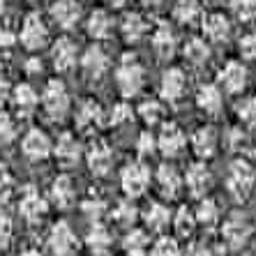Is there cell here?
Here are the masks:
<instances>
[{"instance_id": "cell-55", "label": "cell", "mask_w": 256, "mask_h": 256, "mask_svg": "<svg viewBox=\"0 0 256 256\" xmlns=\"http://www.w3.org/2000/svg\"><path fill=\"white\" fill-rule=\"evenodd\" d=\"M146 2H157V0H146Z\"/></svg>"}, {"instance_id": "cell-49", "label": "cell", "mask_w": 256, "mask_h": 256, "mask_svg": "<svg viewBox=\"0 0 256 256\" xmlns=\"http://www.w3.org/2000/svg\"><path fill=\"white\" fill-rule=\"evenodd\" d=\"M18 37L14 35L12 30L7 28V26H0V51H7V48H12L16 44Z\"/></svg>"}, {"instance_id": "cell-20", "label": "cell", "mask_w": 256, "mask_h": 256, "mask_svg": "<svg viewBox=\"0 0 256 256\" xmlns=\"http://www.w3.org/2000/svg\"><path fill=\"white\" fill-rule=\"evenodd\" d=\"M231 30L233 28H231V21H228L226 14L212 12L203 18V37L208 42H214V44L226 42L228 37H231Z\"/></svg>"}, {"instance_id": "cell-19", "label": "cell", "mask_w": 256, "mask_h": 256, "mask_svg": "<svg viewBox=\"0 0 256 256\" xmlns=\"http://www.w3.org/2000/svg\"><path fill=\"white\" fill-rule=\"evenodd\" d=\"M10 97H12L14 111H16L21 118H28V116H32L37 111L40 95H37V90L32 88L30 84H18L16 88H12Z\"/></svg>"}, {"instance_id": "cell-31", "label": "cell", "mask_w": 256, "mask_h": 256, "mask_svg": "<svg viewBox=\"0 0 256 256\" xmlns=\"http://www.w3.org/2000/svg\"><path fill=\"white\" fill-rule=\"evenodd\" d=\"M143 222L150 231H164V228L171 224V212H168L166 206L162 203H148V208L143 210Z\"/></svg>"}, {"instance_id": "cell-42", "label": "cell", "mask_w": 256, "mask_h": 256, "mask_svg": "<svg viewBox=\"0 0 256 256\" xmlns=\"http://www.w3.org/2000/svg\"><path fill=\"white\" fill-rule=\"evenodd\" d=\"M132 118H134V111H132L130 104H125V102L114 104V108H111V125H125Z\"/></svg>"}, {"instance_id": "cell-39", "label": "cell", "mask_w": 256, "mask_h": 256, "mask_svg": "<svg viewBox=\"0 0 256 256\" xmlns=\"http://www.w3.org/2000/svg\"><path fill=\"white\" fill-rule=\"evenodd\" d=\"M231 10H233V14H236V18L242 21V24L256 21V0H233Z\"/></svg>"}, {"instance_id": "cell-27", "label": "cell", "mask_w": 256, "mask_h": 256, "mask_svg": "<svg viewBox=\"0 0 256 256\" xmlns=\"http://www.w3.org/2000/svg\"><path fill=\"white\" fill-rule=\"evenodd\" d=\"M86 28H88V35L92 37V40H108L116 28V21L106 10H95V12L88 16V26H86Z\"/></svg>"}, {"instance_id": "cell-4", "label": "cell", "mask_w": 256, "mask_h": 256, "mask_svg": "<svg viewBox=\"0 0 256 256\" xmlns=\"http://www.w3.org/2000/svg\"><path fill=\"white\" fill-rule=\"evenodd\" d=\"M150 185V168L143 162H130L120 171V187L130 198L143 196Z\"/></svg>"}, {"instance_id": "cell-50", "label": "cell", "mask_w": 256, "mask_h": 256, "mask_svg": "<svg viewBox=\"0 0 256 256\" xmlns=\"http://www.w3.org/2000/svg\"><path fill=\"white\" fill-rule=\"evenodd\" d=\"M10 92H12V86H10V81H7V76L0 72V104H5V100L10 97Z\"/></svg>"}, {"instance_id": "cell-5", "label": "cell", "mask_w": 256, "mask_h": 256, "mask_svg": "<svg viewBox=\"0 0 256 256\" xmlns=\"http://www.w3.org/2000/svg\"><path fill=\"white\" fill-rule=\"evenodd\" d=\"M16 37L28 51H40L48 42V28L40 14H28L24 26H21V32Z\"/></svg>"}, {"instance_id": "cell-2", "label": "cell", "mask_w": 256, "mask_h": 256, "mask_svg": "<svg viewBox=\"0 0 256 256\" xmlns=\"http://www.w3.org/2000/svg\"><path fill=\"white\" fill-rule=\"evenodd\" d=\"M254 182H256V168L254 164L244 160H236L231 164L226 173V190L236 201H242V198L250 196V192L254 190Z\"/></svg>"}, {"instance_id": "cell-54", "label": "cell", "mask_w": 256, "mask_h": 256, "mask_svg": "<svg viewBox=\"0 0 256 256\" xmlns=\"http://www.w3.org/2000/svg\"><path fill=\"white\" fill-rule=\"evenodd\" d=\"M252 157H254V168H256V150H254V155H252Z\"/></svg>"}, {"instance_id": "cell-11", "label": "cell", "mask_w": 256, "mask_h": 256, "mask_svg": "<svg viewBox=\"0 0 256 256\" xmlns=\"http://www.w3.org/2000/svg\"><path fill=\"white\" fill-rule=\"evenodd\" d=\"M250 238H252V226L244 217L233 214L231 220L224 222V226H222V240L226 242V247H231V250H242L244 244L250 242Z\"/></svg>"}, {"instance_id": "cell-35", "label": "cell", "mask_w": 256, "mask_h": 256, "mask_svg": "<svg viewBox=\"0 0 256 256\" xmlns=\"http://www.w3.org/2000/svg\"><path fill=\"white\" fill-rule=\"evenodd\" d=\"M171 224L176 226V233H178V236H182V238L192 236V231H194V224H196L194 210L185 208V206H182V208H178L176 217H171Z\"/></svg>"}, {"instance_id": "cell-3", "label": "cell", "mask_w": 256, "mask_h": 256, "mask_svg": "<svg viewBox=\"0 0 256 256\" xmlns=\"http://www.w3.org/2000/svg\"><path fill=\"white\" fill-rule=\"evenodd\" d=\"M40 102H42L44 114H46L48 118H54V120L65 118L67 111H70V92H67L65 84H62L60 78H51V81H46Z\"/></svg>"}, {"instance_id": "cell-34", "label": "cell", "mask_w": 256, "mask_h": 256, "mask_svg": "<svg viewBox=\"0 0 256 256\" xmlns=\"http://www.w3.org/2000/svg\"><path fill=\"white\" fill-rule=\"evenodd\" d=\"M194 217H196V224H203V226H212L220 220V208L212 198H201V203L194 210Z\"/></svg>"}, {"instance_id": "cell-17", "label": "cell", "mask_w": 256, "mask_h": 256, "mask_svg": "<svg viewBox=\"0 0 256 256\" xmlns=\"http://www.w3.org/2000/svg\"><path fill=\"white\" fill-rule=\"evenodd\" d=\"M81 67H84V72L90 78H102L108 72V67H111V58H108V54L102 46L92 44L81 56Z\"/></svg>"}, {"instance_id": "cell-12", "label": "cell", "mask_w": 256, "mask_h": 256, "mask_svg": "<svg viewBox=\"0 0 256 256\" xmlns=\"http://www.w3.org/2000/svg\"><path fill=\"white\" fill-rule=\"evenodd\" d=\"M187 146V136L185 132L180 130L178 125H168L162 127V132L157 134V150H160L164 157H178Z\"/></svg>"}, {"instance_id": "cell-9", "label": "cell", "mask_w": 256, "mask_h": 256, "mask_svg": "<svg viewBox=\"0 0 256 256\" xmlns=\"http://www.w3.org/2000/svg\"><path fill=\"white\" fill-rule=\"evenodd\" d=\"M48 247L56 256H72L76 252L78 242L76 236L72 231V226L67 222H56L51 231H48Z\"/></svg>"}, {"instance_id": "cell-41", "label": "cell", "mask_w": 256, "mask_h": 256, "mask_svg": "<svg viewBox=\"0 0 256 256\" xmlns=\"http://www.w3.org/2000/svg\"><path fill=\"white\" fill-rule=\"evenodd\" d=\"M16 136V122L10 114L0 111V143H10Z\"/></svg>"}, {"instance_id": "cell-18", "label": "cell", "mask_w": 256, "mask_h": 256, "mask_svg": "<svg viewBox=\"0 0 256 256\" xmlns=\"http://www.w3.org/2000/svg\"><path fill=\"white\" fill-rule=\"evenodd\" d=\"M217 146H220V136L214 127L203 125L192 134V150L198 160H210L217 152Z\"/></svg>"}, {"instance_id": "cell-48", "label": "cell", "mask_w": 256, "mask_h": 256, "mask_svg": "<svg viewBox=\"0 0 256 256\" xmlns=\"http://www.w3.org/2000/svg\"><path fill=\"white\" fill-rule=\"evenodd\" d=\"M244 134H242V130H228L226 132V146L231 150H240L244 146Z\"/></svg>"}, {"instance_id": "cell-23", "label": "cell", "mask_w": 256, "mask_h": 256, "mask_svg": "<svg viewBox=\"0 0 256 256\" xmlns=\"http://www.w3.org/2000/svg\"><path fill=\"white\" fill-rule=\"evenodd\" d=\"M74 196H76V190H74V182H72L70 176H58L48 187V201L54 203L56 208H70L74 203Z\"/></svg>"}, {"instance_id": "cell-8", "label": "cell", "mask_w": 256, "mask_h": 256, "mask_svg": "<svg viewBox=\"0 0 256 256\" xmlns=\"http://www.w3.org/2000/svg\"><path fill=\"white\" fill-rule=\"evenodd\" d=\"M51 148L54 143L46 136V132L40 130V127H32V130L26 132V136L21 138V152L28 157L30 162H42L51 155Z\"/></svg>"}, {"instance_id": "cell-46", "label": "cell", "mask_w": 256, "mask_h": 256, "mask_svg": "<svg viewBox=\"0 0 256 256\" xmlns=\"http://www.w3.org/2000/svg\"><path fill=\"white\" fill-rule=\"evenodd\" d=\"M240 56L247 60H256V32H247L240 40Z\"/></svg>"}, {"instance_id": "cell-16", "label": "cell", "mask_w": 256, "mask_h": 256, "mask_svg": "<svg viewBox=\"0 0 256 256\" xmlns=\"http://www.w3.org/2000/svg\"><path fill=\"white\" fill-rule=\"evenodd\" d=\"M78 58V48L76 44L72 42L70 37H58L51 46V62L58 72H70L72 67L76 65Z\"/></svg>"}, {"instance_id": "cell-32", "label": "cell", "mask_w": 256, "mask_h": 256, "mask_svg": "<svg viewBox=\"0 0 256 256\" xmlns=\"http://www.w3.org/2000/svg\"><path fill=\"white\" fill-rule=\"evenodd\" d=\"M173 16H176V21L187 24V26L198 21V18L203 16L201 0H176V5H173Z\"/></svg>"}, {"instance_id": "cell-28", "label": "cell", "mask_w": 256, "mask_h": 256, "mask_svg": "<svg viewBox=\"0 0 256 256\" xmlns=\"http://www.w3.org/2000/svg\"><path fill=\"white\" fill-rule=\"evenodd\" d=\"M120 32L127 42H141L143 37L148 35V21L141 16L138 12H127L120 21Z\"/></svg>"}, {"instance_id": "cell-53", "label": "cell", "mask_w": 256, "mask_h": 256, "mask_svg": "<svg viewBox=\"0 0 256 256\" xmlns=\"http://www.w3.org/2000/svg\"><path fill=\"white\" fill-rule=\"evenodd\" d=\"M18 256H40V252H35V250H24Z\"/></svg>"}, {"instance_id": "cell-13", "label": "cell", "mask_w": 256, "mask_h": 256, "mask_svg": "<svg viewBox=\"0 0 256 256\" xmlns=\"http://www.w3.org/2000/svg\"><path fill=\"white\" fill-rule=\"evenodd\" d=\"M114 162H116V155H114V150H111V146H108L106 141H95L92 146H90L88 166H90V171H92V176H97V178L108 176L111 168H114Z\"/></svg>"}, {"instance_id": "cell-40", "label": "cell", "mask_w": 256, "mask_h": 256, "mask_svg": "<svg viewBox=\"0 0 256 256\" xmlns=\"http://www.w3.org/2000/svg\"><path fill=\"white\" fill-rule=\"evenodd\" d=\"M152 256H180V244L176 238L162 236L155 244H152Z\"/></svg>"}, {"instance_id": "cell-30", "label": "cell", "mask_w": 256, "mask_h": 256, "mask_svg": "<svg viewBox=\"0 0 256 256\" xmlns=\"http://www.w3.org/2000/svg\"><path fill=\"white\" fill-rule=\"evenodd\" d=\"M86 242H88V247H90V252H92V254L104 256V254H108V250H111L114 238H111V231H108L106 226H102L100 222H95V226L88 231Z\"/></svg>"}, {"instance_id": "cell-44", "label": "cell", "mask_w": 256, "mask_h": 256, "mask_svg": "<svg viewBox=\"0 0 256 256\" xmlns=\"http://www.w3.org/2000/svg\"><path fill=\"white\" fill-rule=\"evenodd\" d=\"M14 190V176L12 171L5 166V164H0V201H7L10 194Z\"/></svg>"}, {"instance_id": "cell-25", "label": "cell", "mask_w": 256, "mask_h": 256, "mask_svg": "<svg viewBox=\"0 0 256 256\" xmlns=\"http://www.w3.org/2000/svg\"><path fill=\"white\" fill-rule=\"evenodd\" d=\"M104 122V108L95 100H86L76 111V127L81 132H92Z\"/></svg>"}, {"instance_id": "cell-24", "label": "cell", "mask_w": 256, "mask_h": 256, "mask_svg": "<svg viewBox=\"0 0 256 256\" xmlns=\"http://www.w3.org/2000/svg\"><path fill=\"white\" fill-rule=\"evenodd\" d=\"M155 182L162 194L168 198L178 196V192L182 190V176H180V171L173 166V164H162V166L157 168Z\"/></svg>"}, {"instance_id": "cell-6", "label": "cell", "mask_w": 256, "mask_h": 256, "mask_svg": "<svg viewBox=\"0 0 256 256\" xmlns=\"http://www.w3.org/2000/svg\"><path fill=\"white\" fill-rule=\"evenodd\" d=\"M46 210H48L46 198L40 194L37 187L28 185L21 190V194H18V212H21V217L26 222L35 224V222H40L46 214Z\"/></svg>"}, {"instance_id": "cell-1", "label": "cell", "mask_w": 256, "mask_h": 256, "mask_svg": "<svg viewBox=\"0 0 256 256\" xmlns=\"http://www.w3.org/2000/svg\"><path fill=\"white\" fill-rule=\"evenodd\" d=\"M146 84V70L134 54H125L116 67V86L122 97H134Z\"/></svg>"}, {"instance_id": "cell-51", "label": "cell", "mask_w": 256, "mask_h": 256, "mask_svg": "<svg viewBox=\"0 0 256 256\" xmlns=\"http://www.w3.org/2000/svg\"><path fill=\"white\" fill-rule=\"evenodd\" d=\"M187 256H208V250H206V244L194 242L190 250H187Z\"/></svg>"}, {"instance_id": "cell-37", "label": "cell", "mask_w": 256, "mask_h": 256, "mask_svg": "<svg viewBox=\"0 0 256 256\" xmlns=\"http://www.w3.org/2000/svg\"><path fill=\"white\" fill-rule=\"evenodd\" d=\"M236 114L244 127H256V97H242L236 106Z\"/></svg>"}, {"instance_id": "cell-36", "label": "cell", "mask_w": 256, "mask_h": 256, "mask_svg": "<svg viewBox=\"0 0 256 256\" xmlns=\"http://www.w3.org/2000/svg\"><path fill=\"white\" fill-rule=\"evenodd\" d=\"M138 217V210L132 206L130 201H120L114 206V210H111V220L118 224V226H132L134 222H136Z\"/></svg>"}, {"instance_id": "cell-43", "label": "cell", "mask_w": 256, "mask_h": 256, "mask_svg": "<svg viewBox=\"0 0 256 256\" xmlns=\"http://www.w3.org/2000/svg\"><path fill=\"white\" fill-rule=\"evenodd\" d=\"M136 150L141 157H150L157 152V136H152L150 132H141V136L136 141Z\"/></svg>"}, {"instance_id": "cell-26", "label": "cell", "mask_w": 256, "mask_h": 256, "mask_svg": "<svg viewBox=\"0 0 256 256\" xmlns=\"http://www.w3.org/2000/svg\"><path fill=\"white\" fill-rule=\"evenodd\" d=\"M176 46H178V40H176V32L168 24H160L152 30V48L160 58H173Z\"/></svg>"}, {"instance_id": "cell-52", "label": "cell", "mask_w": 256, "mask_h": 256, "mask_svg": "<svg viewBox=\"0 0 256 256\" xmlns=\"http://www.w3.org/2000/svg\"><path fill=\"white\" fill-rule=\"evenodd\" d=\"M108 5H114V7H122V5H127L130 0H106Z\"/></svg>"}, {"instance_id": "cell-45", "label": "cell", "mask_w": 256, "mask_h": 256, "mask_svg": "<svg viewBox=\"0 0 256 256\" xmlns=\"http://www.w3.org/2000/svg\"><path fill=\"white\" fill-rule=\"evenodd\" d=\"M12 217L7 214V210L0 208V247H7L10 240H12Z\"/></svg>"}, {"instance_id": "cell-33", "label": "cell", "mask_w": 256, "mask_h": 256, "mask_svg": "<svg viewBox=\"0 0 256 256\" xmlns=\"http://www.w3.org/2000/svg\"><path fill=\"white\" fill-rule=\"evenodd\" d=\"M122 244H125V252L130 256H146V252L150 247V238H148V233L141 231V228H132L125 236V242Z\"/></svg>"}, {"instance_id": "cell-15", "label": "cell", "mask_w": 256, "mask_h": 256, "mask_svg": "<svg viewBox=\"0 0 256 256\" xmlns=\"http://www.w3.org/2000/svg\"><path fill=\"white\" fill-rule=\"evenodd\" d=\"M182 185L187 187V192H190L192 196L203 198L206 194H208L210 185H212V176H210L208 166H206V164H201V162L192 164V166L187 168L185 178H182Z\"/></svg>"}, {"instance_id": "cell-47", "label": "cell", "mask_w": 256, "mask_h": 256, "mask_svg": "<svg viewBox=\"0 0 256 256\" xmlns=\"http://www.w3.org/2000/svg\"><path fill=\"white\" fill-rule=\"evenodd\" d=\"M81 208H84L86 214H90V217L95 220V217H100V214L104 212V201H102V198H88V201H84Z\"/></svg>"}, {"instance_id": "cell-22", "label": "cell", "mask_w": 256, "mask_h": 256, "mask_svg": "<svg viewBox=\"0 0 256 256\" xmlns=\"http://www.w3.org/2000/svg\"><path fill=\"white\" fill-rule=\"evenodd\" d=\"M51 16L60 28H74L81 18V5H78V0H54L51 2Z\"/></svg>"}, {"instance_id": "cell-56", "label": "cell", "mask_w": 256, "mask_h": 256, "mask_svg": "<svg viewBox=\"0 0 256 256\" xmlns=\"http://www.w3.org/2000/svg\"><path fill=\"white\" fill-rule=\"evenodd\" d=\"M0 2H10V0H0Z\"/></svg>"}, {"instance_id": "cell-10", "label": "cell", "mask_w": 256, "mask_h": 256, "mask_svg": "<svg viewBox=\"0 0 256 256\" xmlns=\"http://www.w3.org/2000/svg\"><path fill=\"white\" fill-rule=\"evenodd\" d=\"M220 88L222 92H228V95L242 92L247 88V67L238 60H228L220 70Z\"/></svg>"}, {"instance_id": "cell-14", "label": "cell", "mask_w": 256, "mask_h": 256, "mask_svg": "<svg viewBox=\"0 0 256 256\" xmlns=\"http://www.w3.org/2000/svg\"><path fill=\"white\" fill-rule=\"evenodd\" d=\"M81 141H78L72 132H65V134H60L58 141L54 143V148H51V155L58 160L60 166H74L78 160H81Z\"/></svg>"}, {"instance_id": "cell-7", "label": "cell", "mask_w": 256, "mask_h": 256, "mask_svg": "<svg viewBox=\"0 0 256 256\" xmlns=\"http://www.w3.org/2000/svg\"><path fill=\"white\" fill-rule=\"evenodd\" d=\"M160 92H162V100L164 102L178 104L187 92V74L180 70V67H168V70L162 74Z\"/></svg>"}, {"instance_id": "cell-21", "label": "cell", "mask_w": 256, "mask_h": 256, "mask_svg": "<svg viewBox=\"0 0 256 256\" xmlns=\"http://www.w3.org/2000/svg\"><path fill=\"white\" fill-rule=\"evenodd\" d=\"M196 106L206 116H220L224 106V92L217 84H203L196 90Z\"/></svg>"}, {"instance_id": "cell-29", "label": "cell", "mask_w": 256, "mask_h": 256, "mask_svg": "<svg viewBox=\"0 0 256 256\" xmlns=\"http://www.w3.org/2000/svg\"><path fill=\"white\" fill-rule=\"evenodd\" d=\"M182 56H185V60L192 67L206 65V62L210 60L208 40H203V37H190V40L185 42V46H182Z\"/></svg>"}, {"instance_id": "cell-38", "label": "cell", "mask_w": 256, "mask_h": 256, "mask_svg": "<svg viewBox=\"0 0 256 256\" xmlns=\"http://www.w3.org/2000/svg\"><path fill=\"white\" fill-rule=\"evenodd\" d=\"M138 116H141L143 122L157 125V122L164 118V106H162V102H157V100H146L141 106H138Z\"/></svg>"}]
</instances>
